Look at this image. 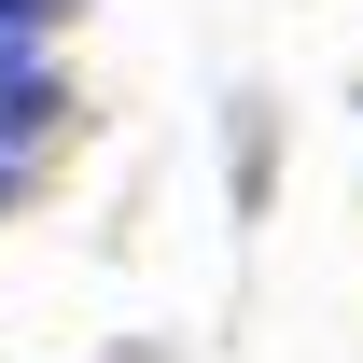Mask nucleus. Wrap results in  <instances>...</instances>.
<instances>
[{"label":"nucleus","mask_w":363,"mask_h":363,"mask_svg":"<svg viewBox=\"0 0 363 363\" xmlns=\"http://www.w3.org/2000/svg\"><path fill=\"white\" fill-rule=\"evenodd\" d=\"M56 112H70V84H56V70H0V154H14V140H43Z\"/></svg>","instance_id":"nucleus-1"},{"label":"nucleus","mask_w":363,"mask_h":363,"mask_svg":"<svg viewBox=\"0 0 363 363\" xmlns=\"http://www.w3.org/2000/svg\"><path fill=\"white\" fill-rule=\"evenodd\" d=\"M43 28H70V0H0V70H28Z\"/></svg>","instance_id":"nucleus-2"}]
</instances>
